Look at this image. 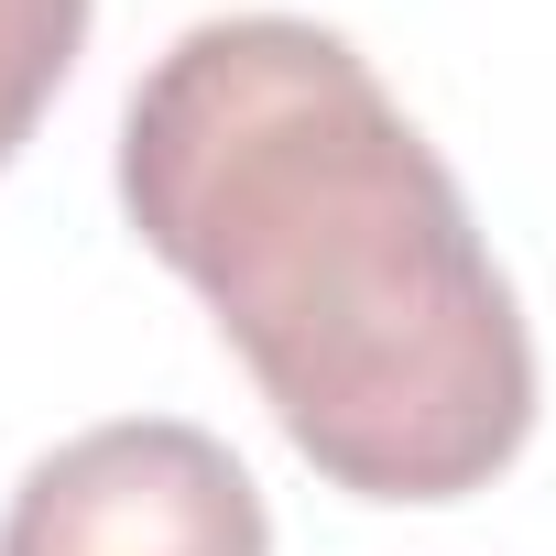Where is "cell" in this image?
Listing matches in <instances>:
<instances>
[{
    "label": "cell",
    "mask_w": 556,
    "mask_h": 556,
    "mask_svg": "<svg viewBox=\"0 0 556 556\" xmlns=\"http://www.w3.org/2000/svg\"><path fill=\"white\" fill-rule=\"evenodd\" d=\"M0 556H273V523L207 426L121 415L34 458L0 513Z\"/></svg>",
    "instance_id": "obj_2"
},
{
    "label": "cell",
    "mask_w": 556,
    "mask_h": 556,
    "mask_svg": "<svg viewBox=\"0 0 556 556\" xmlns=\"http://www.w3.org/2000/svg\"><path fill=\"white\" fill-rule=\"evenodd\" d=\"M77 45H88V0H0V164L55 110Z\"/></svg>",
    "instance_id": "obj_3"
},
{
    "label": "cell",
    "mask_w": 556,
    "mask_h": 556,
    "mask_svg": "<svg viewBox=\"0 0 556 556\" xmlns=\"http://www.w3.org/2000/svg\"><path fill=\"white\" fill-rule=\"evenodd\" d=\"M121 207L207 295L295 458L361 502H458L534 426V339L458 175L371 55L229 12L121 110Z\"/></svg>",
    "instance_id": "obj_1"
}]
</instances>
